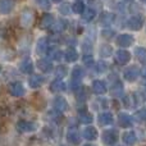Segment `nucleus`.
I'll return each mask as SVG.
<instances>
[{"label": "nucleus", "instance_id": "49530a36", "mask_svg": "<svg viewBox=\"0 0 146 146\" xmlns=\"http://www.w3.org/2000/svg\"><path fill=\"white\" fill-rule=\"evenodd\" d=\"M0 72H1V66H0Z\"/></svg>", "mask_w": 146, "mask_h": 146}, {"label": "nucleus", "instance_id": "c756f323", "mask_svg": "<svg viewBox=\"0 0 146 146\" xmlns=\"http://www.w3.org/2000/svg\"><path fill=\"white\" fill-rule=\"evenodd\" d=\"M135 55H136V58L139 59L142 64H146V49L145 48H136Z\"/></svg>", "mask_w": 146, "mask_h": 146}, {"label": "nucleus", "instance_id": "7c9ffc66", "mask_svg": "<svg viewBox=\"0 0 146 146\" xmlns=\"http://www.w3.org/2000/svg\"><path fill=\"white\" fill-rule=\"evenodd\" d=\"M111 53H113V49H111L110 45L104 44V45L100 46V55L103 56V58H108V56H110Z\"/></svg>", "mask_w": 146, "mask_h": 146}, {"label": "nucleus", "instance_id": "4c0bfd02", "mask_svg": "<svg viewBox=\"0 0 146 146\" xmlns=\"http://www.w3.org/2000/svg\"><path fill=\"white\" fill-rule=\"evenodd\" d=\"M36 3L42 9H50V1L49 0H36Z\"/></svg>", "mask_w": 146, "mask_h": 146}, {"label": "nucleus", "instance_id": "0eeeda50", "mask_svg": "<svg viewBox=\"0 0 146 146\" xmlns=\"http://www.w3.org/2000/svg\"><path fill=\"white\" fill-rule=\"evenodd\" d=\"M133 37L131 35H127V33H123V35H119L117 37V44H118L121 48H128L133 44Z\"/></svg>", "mask_w": 146, "mask_h": 146}, {"label": "nucleus", "instance_id": "f8f14e48", "mask_svg": "<svg viewBox=\"0 0 146 146\" xmlns=\"http://www.w3.org/2000/svg\"><path fill=\"white\" fill-rule=\"evenodd\" d=\"M118 122H119V126L123 127V128H129V127L132 126V123H133L132 118L127 113H119Z\"/></svg>", "mask_w": 146, "mask_h": 146}, {"label": "nucleus", "instance_id": "c85d7f7f", "mask_svg": "<svg viewBox=\"0 0 146 146\" xmlns=\"http://www.w3.org/2000/svg\"><path fill=\"white\" fill-rule=\"evenodd\" d=\"M95 15H96V13L92 8H86L85 12L82 13V19L86 21V22H90V21H92L95 18Z\"/></svg>", "mask_w": 146, "mask_h": 146}, {"label": "nucleus", "instance_id": "39448f33", "mask_svg": "<svg viewBox=\"0 0 146 146\" xmlns=\"http://www.w3.org/2000/svg\"><path fill=\"white\" fill-rule=\"evenodd\" d=\"M140 76V68L137 66H131L124 71V78L129 82H135Z\"/></svg>", "mask_w": 146, "mask_h": 146}, {"label": "nucleus", "instance_id": "412c9836", "mask_svg": "<svg viewBox=\"0 0 146 146\" xmlns=\"http://www.w3.org/2000/svg\"><path fill=\"white\" fill-rule=\"evenodd\" d=\"M122 140L124 141V144H127L129 146H133L137 141V137H136V133H135L133 131H128V132H124L123 133Z\"/></svg>", "mask_w": 146, "mask_h": 146}, {"label": "nucleus", "instance_id": "20e7f679", "mask_svg": "<svg viewBox=\"0 0 146 146\" xmlns=\"http://www.w3.org/2000/svg\"><path fill=\"white\" fill-rule=\"evenodd\" d=\"M8 90H9L10 95L14 96V98H21L26 92L25 87H23V85L21 82H12L9 85V87H8Z\"/></svg>", "mask_w": 146, "mask_h": 146}, {"label": "nucleus", "instance_id": "4468645a", "mask_svg": "<svg viewBox=\"0 0 146 146\" xmlns=\"http://www.w3.org/2000/svg\"><path fill=\"white\" fill-rule=\"evenodd\" d=\"M67 140H68V142L69 144H72V145H78L80 144L81 142V136H80V133H78L77 129H74V128L69 129L68 133H67Z\"/></svg>", "mask_w": 146, "mask_h": 146}, {"label": "nucleus", "instance_id": "4be33fe9", "mask_svg": "<svg viewBox=\"0 0 146 146\" xmlns=\"http://www.w3.org/2000/svg\"><path fill=\"white\" fill-rule=\"evenodd\" d=\"M19 69L22 73H25V74H31V73L33 72V64L31 63L28 59H25V60H22L19 63Z\"/></svg>", "mask_w": 146, "mask_h": 146}, {"label": "nucleus", "instance_id": "f704fd0d", "mask_svg": "<svg viewBox=\"0 0 146 146\" xmlns=\"http://www.w3.org/2000/svg\"><path fill=\"white\" fill-rule=\"evenodd\" d=\"M8 37H9V35H8L7 28L0 26V45H4L8 41Z\"/></svg>", "mask_w": 146, "mask_h": 146}, {"label": "nucleus", "instance_id": "79ce46f5", "mask_svg": "<svg viewBox=\"0 0 146 146\" xmlns=\"http://www.w3.org/2000/svg\"><path fill=\"white\" fill-rule=\"evenodd\" d=\"M140 74L144 76V77H146V67H144V68H142V71H140Z\"/></svg>", "mask_w": 146, "mask_h": 146}, {"label": "nucleus", "instance_id": "de8ad7c7", "mask_svg": "<svg viewBox=\"0 0 146 146\" xmlns=\"http://www.w3.org/2000/svg\"><path fill=\"white\" fill-rule=\"evenodd\" d=\"M126 1H132V0H126Z\"/></svg>", "mask_w": 146, "mask_h": 146}, {"label": "nucleus", "instance_id": "dca6fc26", "mask_svg": "<svg viewBox=\"0 0 146 146\" xmlns=\"http://www.w3.org/2000/svg\"><path fill=\"white\" fill-rule=\"evenodd\" d=\"M98 122H99L100 126H108V124H111L113 123V115H111V113H109V111L101 113V114H99V117H98Z\"/></svg>", "mask_w": 146, "mask_h": 146}, {"label": "nucleus", "instance_id": "72a5a7b5", "mask_svg": "<svg viewBox=\"0 0 146 146\" xmlns=\"http://www.w3.org/2000/svg\"><path fill=\"white\" fill-rule=\"evenodd\" d=\"M85 4H83L82 1H76L74 4L72 5V10L74 13H77V14H82L83 12H85Z\"/></svg>", "mask_w": 146, "mask_h": 146}, {"label": "nucleus", "instance_id": "9d476101", "mask_svg": "<svg viewBox=\"0 0 146 146\" xmlns=\"http://www.w3.org/2000/svg\"><path fill=\"white\" fill-rule=\"evenodd\" d=\"M54 108H55V110L58 111H67L69 108L68 103H67V100L64 98H62V96H58V98L54 99Z\"/></svg>", "mask_w": 146, "mask_h": 146}, {"label": "nucleus", "instance_id": "ddd939ff", "mask_svg": "<svg viewBox=\"0 0 146 146\" xmlns=\"http://www.w3.org/2000/svg\"><path fill=\"white\" fill-rule=\"evenodd\" d=\"M92 91L96 94V95H103V94H105L106 91H108V88H106V85L104 81H94L92 83Z\"/></svg>", "mask_w": 146, "mask_h": 146}, {"label": "nucleus", "instance_id": "c03bdc74", "mask_svg": "<svg viewBox=\"0 0 146 146\" xmlns=\"http://www.w3.org/2000/svg\"><path fill=\"white\" fill-rule=\"evenodd\" d=\"M85 146H94V145H90V144H87V145H85Z\"/></svg>", "mask_w": 146, "mask_h": 146}, {"label": "nucleus", "instance_id": "2eb2a0df", "mask_svg": "<svg viewBox=\"0 0 146 146\" xmlns=\"http://www.w3.org/2000/svg\"><path fill=\"white\" fill-rule=\"evenodd\" d=\"M37 68L40 69L41 72H44V73H49V72H51L53 71V64H51V62L50 60H48V59H40V60L37 62Z\"/></svg>", "mask_w": 146, "mask_h": 146}, {"label": "nucleus", "instance_id": "aec40b11", "mask_svg": "<svg viewBox=\"0 0 146 146\" xmlns=\"http://www.w3.org/2000/svg\"><path fill=\"white\" fill-rule=\"evenodd\" d=\"M66 88H67L66 83H64L62 80H58V78L50 83V91L51 92H62V91H64Z\"/></svg>", "mask_w": 146, "mask_h": 146}, {"label": "nucleus", "instance_id": "9b49d317", "mask_svg": "<svg viewBox=\"0 0 146 146\" xmlns=\"http://www.w3.org/2000/svg\"><path fill=\"white\" fill-rule=\"evenodd\" d=\"M14 8V0H0V14H9Z\"/></svg>", "mask_w": 146, "mask_h": 146}, {"label": "nucleus", "instance_id": "423d86ee", "mask_svg": "<svg viewBox=\"0 0 146 146\" xmlns=\"http://www.w3.org/2000/svg\"><path fill=\"white\" fill-rule=\"evenodd\" d=\"M115 60L118 64L124 66V64H127L129 60H131V54H129L127 50H124V49H121V50H118L115 53Z\"/></svg>", "mask_w": 146, "mask_h": 146}, {"label": "nucleus", "instance_id": "a878e982", "mask_svg": "<svg viewBox=\"0 0 146 146\" xmlns=\"http://www.w3.org/2000/svg\"><path fill=\"white\" fill-rule=\"evenodd\" d=\"M85 76V71H83V68H81V67H74L72 71V80L76 81V82H80L81 78Z\"/></svg>", "mask_w": 146, "mask_h": 146}, {"label": "nucleus", "instance_id": "f3484780", "mask_svg": "<svg viewBox=\"0 0 146 146\" xmlns=\"http://www.w3.org/2000/svg\"><path fill=\"white\" fill-rule=\"evenodd\" d=\"M53 25H54V17L51 14H44L42 17H41L40 28L46 30V28H50Z\"/></svg>", "mask_w": 146, "mask_h": 146}, {"label": "nucleus", "instance_id": "c9c22d12", "mask_svg": "<svg viewBox=\"0 0 146 146\" xmlns=\"http://www.w3.org/2000/svg\"><path fill=\"white\" fill-rule=\"evenodd\" d=\"M133 119H136L137 122L145 121L146 119V109H140V110H137L133 115Z\"/></svg>", "mask_w": 146, "mask_h": 146}, {"label": "nucleus", "instance_id": "cd10ccee", "mask_svg": "<svg viewBox=\"0 0 146 146\" xmlns=\"http://www.w3.org/2000/svg\"><path fill=\"white\" fill-rule=\"evenodd\" d=\"M48 54H49V56H50L53 60H60V59L64 56V54L62 53L59 49H56V48L49 49V50H48Z\"/></svg>", "mask_w": 146, "mask_h": 146}, {"label": "nucleus", "instance_id": "ea45409f", "mask_svg": "<svg viewBox=\"0 0 146 146\" xmlns=\"http://www.w3.org/2000/svg\"><path fill=\"white\" fill-rule=\"evenodd\" d=\"M83 63L86 64L87 67H91L94 64V58L92 55H85L83 56Z\"/></svg>", "mask_w": 146, "mask_h": 146}, {"label": "nucleus", "instance_id": "f03ea898", "mask_svg": "<svg viewBox=\"0 0 146 146\" xmlns=\"http://www.w3.org/2000/svg\"><path fill=\"white\" fill-rule=\"evenodd\" d=\"M101 139H103V142L105 145H114L118 141L119 135L115 129H106V131H104Z\"/></svg>", "mask_w": 146, "mask_h": 146}, {"label": "nucleus", "instance_id": "f257e3e1", "mask_svg": "<svg viewBox=\"0 0 146 146\" xmlns=\"http://www.w3.org/2000/svg\"><path fill=\"white\" fill-rule=\"evenodd\" d=\"M35 22V12L31 8H26L19 14V25L22 28H30L32 27Z\"/></svg>", "mask_w": 146, "mask_h": 146}, {"label": "nucleus", "instance_id": "bb28decb", "mask_svg": "<svg viewBox=\"0 0 146 146\" xmlns=\"http://www.w3.org/2000/svg\"><path fill=\"white\" fill-rule=\"evenodd\" d=\"M113 19H114V15L111 14V13H103L101 17H100V23L101 25H104L105 27H108V26L111 25Z\"/></svg>", "mask_w": 146, "mask_h": 146}, {"label": "nucleus", "instance_id": "b1692460", "mask_svg": "<svg viewBox=\"0 0 146 146\" xmlns=\"http://www.w3.org/2000/svg\"><path fill=\"white\" fill-rule=\"evenodd\" d=\"M110 94L114 96V98H121V95L123 94V85L122 82H115L110 88Z\"/></svg>", "mask_w": 146, "mask_h": 146}, {"label": "nucleus", "instance_id": "393cba45", "mask_svg": "<svg viewBox=\"0 0 146 146\" xmlns=\"http://www.w3.org/2000/svg\"><path fill=\"white\" fill-rule=\"evenodd\" d=\"M78 119H80V122L81 123H83V124H88V123H91V122L94 121L92 115H91L88 111H86V110H82V111L78 113Z\"/></svg>", "mask_w": 146, "mask_h": 146}, {"label": "nucleus", "instance_id": "e433bc0d", "mask_svg": "<svg viewBox=\"0 0 146 146\" xmlns=\"http://www.w3.org/2000/svg\"><path fill=\"white\" fill-rule=\"evenodd\" d=\"M114 35H115V32H114L113 30H110V28H106V30H104L103 32H101V36H103L104 38H111Z\"/></svg>", "mask_w": 146, "mask_h": 146}, {"label": "nucleus", "instance_id": "a18cd8bd", "mask_svg": "<svg viewBox=\"0 0 146 146\" xmlns=\"http://www.w3.org/2000/svg\"><path fill=\"white\" fill-rule=\"evenodd\" d=\"M141 1H142V3H145V4H146V0H141Z\"/></svg>", "mask_w": 146, "mask_h": 146}, {"label": "nucleus", "instance_id": "6ab92c4d", "mask_svg": "<svg viewBox=\"0 0 146 146\" xmlns=\"http://www.w3.org/2000/svg\"><path fill=\"white\" fill-rule=\"evenodd\" d=\"M42 83H44V77L40 74H33V76H31V78L28 80V85H30V87H32V88L41 87Z\"/></svg>", "mask_w": 146, "mask_h": 146}, {"label": "nucleus", "instance_id": "6e6552de", "mask_svg": "<svg viewBox=\"0 0 146 146\" xmlns=\"http://www.w3.org/2000/svg\"><path fill=\"white\" fill-rule=\"evenodd\" d=\"M49 50V41L46 37H41L36 44V51L40 55H45Z\"/></svg>", "mask_w": 146, "mask_h": 146}, {"label": "nucleus", "instance_id": "2f4dec72", "mask_svg": "<svg viewBox=\"0 0 146 146\" xmlns=\"http://www.w3.org/2000/svg\"><path fill=\"white\" fill-rule=\"evenodd\" d=\"M67 28V22H64L63 19L58 21L56 23H54L53 26H51V30H53V32H62L63 30H66Z\"/></svg>", "mask_w": 146, "mask_h": 146}, {"label": "nucleus", "instance_id": "37998d69", "mask_svg": "<svg viewBox=\"0 0 146 146\" xmlns=\"http://www.w3.org/2000/svg\"><path fill=\"white\" fill-rule=\"evenodd\" d=\"M54 3H60V1H63V0H53Z\"/></svg>", "mask_w": 146, "mask_h": 146}, {"label": "nucleus", "instance_id": "5701e85b", "mask_svg": "<svg viewBox=\"0 0 146 146\" xmlns=\"http://www.w3.org/2000/svg\"><path fill=\"white\" fill-rule=\"evenodd\" d=\"M64 59H66L68 63H73V62H76L78 59V53L76 49L73 48H68L66 50V53H64Z\"/></svg>", "mask_w": 146, "mask_h": 146}, {"label": "nucleus", "instance_id": "a211bd4d", "mask_svg": "<svg viewBox=\"0 0 146 146\" xmlns=\"http://www.w3.org/2000/svg\"><path fill=\"white\" fill-rule=\"evenodd\" d=\"M83 137H85L86 140H88V141H94V140L98 139V129L91 126L86 127V128L83 129Z\"/></svg>", "mask_w": 146, "mask_h": 146}, {"label": "nucleus", "instance_id": "473e14b6", "mask_svg": "<svg viewBox=\"0 0 146 146\" xmlns=\"http://www.w3.org/2000/svg\"><path fill=\"white\" fill-rule=\"evenodd\" d=\"M67 73H68V71H67L66 66H59V67H56V69H55V77L58 78V80H62L63 77L67 76Z\"/></svg>", "mask_w": 146, "mask_h": 146}, {"label": "nucleus", "instance_id": "a19ab883", "mask_svg": "<svg viewBox=\"0 0 146 146\" xmlns=\"http://www.w3.org/2000/svg\"><path fill=\"white\" fill-rule=\"evenodd\" d=\"M59 10H60L62 14H69V12H71V8H69V4H63L60 8H59Z\"/></svg>", "mask_w": 146, "mask_h": 146}, {"label": "nucleus", "instance_id": "58836bf2", "mask_svg": "<svg viewBox=\"0 0 146 146\" xmlns=\"http://www.w3.org/2000/svg\"><path fill=\"white\" fill-rule=\"evenodd\" d=\"M108 69V64L105 63V62H99L98 63V72L99 73H104Z\"/></svg>", "mask_w": 146, "mask_h": 146}, {"label": "nucleus", "instance_id": "1a4fd4ad", "mask_svg": "<svg viewBox=\"0 0 146 146\" xmlns=\"http://www.w3.org/2000/svg\"><path fill=\"white\" fill-rule=\"evenodd\" d=\"M127 27H128L129 30H132V31L141 30V27H142V18L137 17V15L131 17L128 19V22H127Z\"/></svg>", "mask_w": 146, "mask_h": 146}, {"label": "nucleus", "instance_id": "7ed1b4c3", "mask_svg": "<svg viewBox=\"0 0 146 146\" xmlns=\"http://www.w3.org/2000/svg\"><path fill=\"white\" fill-rule=\"evenodd\" d=\"M17 131L21 132V133H27V132H32L36 129V123H33V122H30V121H25V119H22V121H19L17 123Z\"/></svg>", "mask_w": 146, "mask_h": 146}]
</instances>
